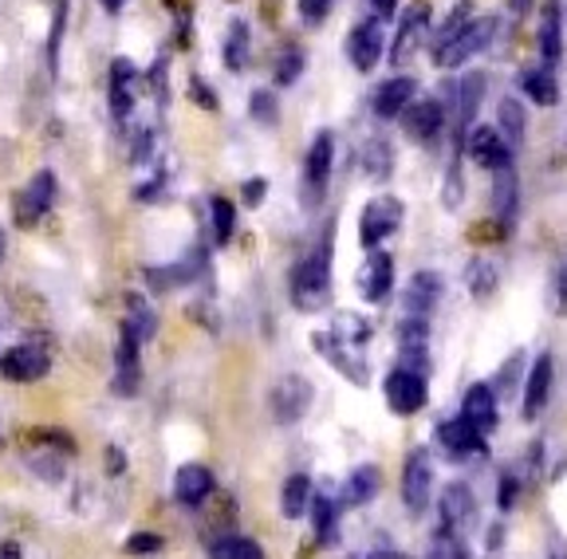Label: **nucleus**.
<instances>
[{
  "instance_id": "1",
  "label": "nucleus",
  "mask_w": 567,
  "mask_h": 559,
  "mask_svg": "<svg viewBox=\"0 0 567 559\" xmlns=\"http://www.w3.org/2000/svg\"><path fill=\"white\" fill-rule=\"evenodd\" d=\"M292 300L300 311H316L328 308L331 300V229L328 237L319 240V249L308 260H300L292 276Z\"/></svg>"
},
{
  "instance_id": "2",
  "label": "nucleus",
  "mask_w": 567,
  "mask_h": 559,
  "mask_svg": "<svg viewBox=\"0 0 567 559\" xmlns=\"http://www.w3.org/2000/svg\"><path fill=\"white\" fill-rule=\"evenodd\" d=\"M311 398H316V391H311L308 379H300V374H284L272 391H268V410H272V417L280 422V426H292V422H300V417L311 410Z\"/></svg>"
},
{
  "instance_id": "3",
  "label": "nucleus",
  "mask_w": 567,
  "mask_h": 559,
  "mask_svg": "<svg viewBox=\"0 0 567 559\" xmlns=\"http://www.w3.org/2000/svg\"><path fill=\"white\" fill-rule=\"evenodd\" d=\"M430 500H434V465H430V453L414 449L406 453V465H402V505L422 516Z\"/></svg>"
},
{
  "instance_id": "4",
  "label": "nucleus",
  "mask_w": 567,
  "mask_h": 559,
  "mask_svg": "<svg viewBox=\"0 0 567 559\" xmlns=\"http://www.w3.org/2000/svg\"><path fill=\"white\" fill-rule=\"evenodd\" d=\"M493 32H496V20L477 17L457 40H450L445 48H434V63L437 68H445V72H450V68H461V63H470L477 52H485L488 40H493Z\"/></svg>"
},
{
  "instance_id": "5",
  "label": "nucleus",
  "mask_w": 567,
  "mask_h": 559,
  "mask_svg": "<svg viewBox=\"0 0 567 559\" xmlns=\"http://www.w3.org/2000/svg\"><path fill=\"white\" fill-rule=\"evenodd\" d=\"M311 351H316L319 359H328V363L336 366L347 382H354V386H367V382H371V374H367V366H363V355H359L351 343H343L336 331H316V335H311Z\"/></svg>"
},
{
  "instance_id": "6",
  "label": "nucleus",
  "mask_w": 567,
  "mask_h": 559,
  "mask_svg": "<svg viewBox=\"0 0 567 559\" xmlns=\"http://www.w3.org/2000/svg\"><path fill=\"white\" fill-rule=\"evenodd\" d=\"M402 225V201L399 197H374L371 205L363 209L359 217V240H363V249L374 252L390 232Z\"/></svg>"
},
{
  "instance_id": "7",
  "label": "nucleus",
  "mask_w": 567,
  "mask_h": 559,
  "mask_svg": "<svg viewBox=\"0 0 567 559\" xmlns=\"http://www.w3.org/2000/svg\"><path fill=\"white\" fill-rule=\"evenodd\" d=\"M461 146L470 151V158L477 162L481 169H493V174H501V169H513V151H508V143L501 138V131H496V126H473Z\"/></svg>"
},
{
  "instance_id": "8",
  "label": "nucleus",
  "mask_w": 567,
  "mask_h": 559,
  "mask_svg": "<svg viewBox=\"0 0 567 559\" xmlns=\"http://www.w3.org/2000/svg\"><path fill=\"white\" fill-rule=\"evenodd\" d=\"M382 394H386V406L394 410V414H402V417L417 414V410L425 406V398H430L422 374H410V371H402V366L386 374V382H382Z\"/></svg>"
},
{
  "instance_id": "9",
  "label": "nucleus",
  "mask_w": 567,
  "mask_h": 559,
  "mask_svg": "<svg viewBox=\"0 0 567 559\" xmlns=\"http://www.w3.org/2000/svg\"><path fill=\"white\" fill-rule=\"evenodd\" d=\"M399 366L410 374H430V320H402L399 328Z\"/></svg>"
},
{
  "instance_id": "10",
  "label": "nucleus",
  "mask_w": 567,
  "mask_h": 559,
  "mask_svg": "<svg viewBox=\"0 0 567 559\" xmlns=\"http://www.w3.org/2000/svg\"><path fill=\"white\" fill-rule=\"evenodd\" d=\"M437 513H442V528H450V532L465 536L477 524V500H473L470 485H461V480H453V485L442 488V497H437Z\"/></svg>"
},
{
  "instance_id": "11",
  "label": "nucleus",
  "mask_w": 567,
  "mask_h": 559,
  "mask_svg": "<svg viewBox=\"0 0 567 559\" xmlns=\"http://www.w3.org/2000/svg\"><path fill=\"white\" fill-rule=\"evenodd\" d=\"M442 292H445V284H442V276H437L434 268H422V272L410 276L406 296H402L410 320H430V315H434V308L442 303Z\"/></svg>"
},
{
  "instance_id": "12",
  "label": "nucleus",
  "mask_w": 567,
  "mask_h": 559,
  "mask_svg": "<svg viewBox=\"0 0 567 559\" xmlns=\"http://www.w3.org/2000/svg\"><path fill=\"white\" fill-rule=\"evenodd\" d=\"M0 374L12 382H40L48 374L44 346L20 343V346H12V351H4V355H0Z\"/></svg>"
},
{
  "instance_id": "13",
  "label": "nucleus",
  "mask_w": 567,
  "mask_h": 559,
  "mask_svg": "<svg viewBox=\"0 0 567 559\" xmlns=\"http://www.w3.org/2000/svg\"><path fill=\"white\" fill-rule=\"evenodd\" d=\"M347 55L359 72H374L382 60V24L379 20H363L359 28H351V37H347Z\"/></svg>"
},
{
  "instance_id": "14",
  "label": "nucleus",
  "mask_w": 567,
  "mask_h": 559,
  "mask_svg": "<svg viewBox=\"0 0 567 559\" xmlns=\"http://www.w3.org/2000/svg\"><path fill=\"white\" fill-rule=\"evenodd\" d=\"M390 284H394V260L382 249H374L371 257L363 260V268H359V292H363L367 303H379V300H386Z\"/></svg>"
},
{
  "instance_id": "15",
  "label": "nucleus",
  "mask_w": 567,
  "mask_h": 559,
  "mask_svg": "<svg viewBox=\"0 0 567 559\" xmlns=\"http://www.w3.org/2000/svg\"><path fill=\"white\" fill-rule=\"evenodd\" d=\"M331 162H336V134L331 131H319L311 138V151H308V166H303V178H308L311 194H323L331 178Z\"/></svg>"
},
{
  "instance_id": "16",
  "label": "nucleus",
  "mask_w": 567,
  "mask_h": 559,
  "mask_svg": "<svg viewBox=\"0 0 567 559\" xmlns=\"http://www.w3.org/2000/svg\"><path fill=\"white\" fill-rule=\"evenodd\" d=\"M461 417H465L477 434H493V429H496V394H493V386H485V382H473L470 391H465V402H461Z\"/></svg>"
},
{
  "instance_id": "17",
  "label": "nucleus",
  "mask_w": 567,
  "mask_h": 559,
  "mask_svg": "<svg viewBox=\"0 0 567 559\" xmlns=\"http://www.w3.org/2000/svg\"><path fill=\"white\" fill-rule=\"evenodd\" d=\"M445 131V107L437 99H422V103H410L406 111V134L414 143H434L437 134Z\"/></svg>"
},
{
  "instance_id": "18",
  "label": "nucleus",
  "mask_w": 567,
  "mask_h": 559,
  "mask_svg": "<svg viewBox=\"0 0 567 559\" xmlns=\"http://www.w3.org/2000/svg\"><path fill=\"white\" fill-rule=\"evenodd\" d=\"M551 355H540L536 363H532L528 371V382H524V417L528 422H536V417L544 414V406H548L551 398Z\"/></svg>"
},
{
  "instance_id": "19",
  "label": "nucleus",
  "mask_w": 567,
  "mask_h": 559,
  "mask_svg": "<svg viewBox=\"0 0 567 559\" xmlns=\"http://www.w3.org/2000/svg\"><path fill=\"white\" fill-rule=\"evenodd\" d=\"M437 445L453 457H473V453H485V434H477L465 417H453L437 426Z\"/></svg>"
},
{
  "instance_id": "20",
  "label": "nucleus",
  "mask_w": 567,
  "mask_h": 559,
  "mask_svg": "<svg viewBox=\"0 0 567 559\" xmlns=\"http://www.w3.org/2000/svg\"><path fill=\"white\" fill-rule=\"evenodd\" d=\"M414 91H417V83L406 80V75H394V80H386L379 91H374V115H379V118L406 115L410 103H414Z\"/></svg>"
},
{
  "instance_id": "21",
  "label": "nucleus",
  "mask_w": 567,
  "mask_h": 559,
  "mask_svg": "<svg viewBox=\"0 0 567 559\" xmlns=\"http://www.w3.org/2000/svg\"><path fill=\"white\" fill-rule=\"evenodd\" d=\"M430 28V4H422L417 0L414 9L402 17V24H399V37H394V52H390V60L394 63H406L410 55H414V48H417V40H422V32Z\"/></svg>"
},
{
  "instance_id": "22",
  "label": "nucleus",
  "mask_w": 567,
  "mask_h": 559,
  "mask_svg": "<svg viewBox=\"0 0 567 559\" xmlns=\"http://www.w3.org/2000/svg\"><path fill=\"white\" fill-rule=\"evenodd\" d=\"M209 493H213V473L205 469V465H182V469H177V477H174L177 505L197 508Z\"/></svg>"
},
{
  "instance_id": "23",
  "label": "nucleus",
  "mask_w": 567,
  "mask_h": 559,
  "mask_svg": "<svg viewBox=\"0 0 567 559\" xmlns=\"http://www.w3.org/2000/svg\"><path fill=\"white\" fill-rule=\"evenodd\" d=\"M134 83H138V72H134L131 60H115L111 63V111L115 118H126L134 107Z\"/></svg>"
},
{
  "instance_id": "24",
  "label": "nucleus",
  "mask_w": 567,
  "mask_h": 559,
  "mask_svg": "<svg viewBox=\"0 0 567 559\" xmlns=\"http://www.w3.org/2000/svg\"><path fill=\"white\" fill-rule=\"evenodd\" d=\"M379 488H382V473L374 469V465H359L343 485V505L347 508L371 505V500L379 497Z\"/></svg>"
},
{
  "instance_id": "25",
  "label": "nucleus",
  "mask_w": 567,
  "mask_h": 559,
  "mask_svg": "<svg viewBox=\"0 0 567 559\" xmlns=\"http://www.w3.org/2000/svg\"><path fill=\"white\" fill-rule=\"evenodd\" d=\"M520 87L536 107H556L559 103V83L548 68H528V72H520Z\"/></svg>"
},
{
  "instance_id": "26",
  "label": "nucleus",
  "mask_w": 567,
  "mask_h": 559,
  "mask_svg": "<svg viewBox=\"0 0 567 559\" xmlns=\"http://www.w3.org/2000/svg\"><path fill=\"white\" fill-rule=\"evenodd\" d=\"M496 131L501 138L508 143V151L524 143V131H528V118H524V107L516 99H501V107H496Z\"/></svg>"
},
{
  "instance_id": "27",
  "label": "nucleus",
  "mask_w": 567,
  "mask_h": 559,
  "mask_svg": "<svg viewBox=\"0 0 567 559\" xmlns=\"http://www.w3.org/2000/svg\"><path fill=\"white\" fill-rule=\"evenodd\" d=\"M52 201H55V178L52 174H35L32 178V186H28V194H24V221H40V217L52 209Z\"/></svg>"
},
{
  "instance_id": "28",
  "label": "nucleus",
  "mask_w": 567,
  "mask_h": 559,
  "mask_svg": "<svg viewBox=\"0 0 567 559\" xmlns=\"http://www.w3.org/2000/svg\"><path fill=\"white\" fill-rule=\"evenodd\" d=\"M540 55H544V68H548V72L564 60V32H559L556 0H551L548 12H544V20H540Z\"/></svg>"
},
{
  "instance_id": "29",
  "label": "nucleus",
  "mask_w": 567,
  "mask_h": 559,
  "mask_svg": "<svg viewBox=\"0 0 567 559\" xmlns=\"http://www.w3.org/2000/svg\"><path fill=\"white\" fill-rule=\"evenodd\" d=\"M311 480L303 477V473H296V477H288L284 480V488H280V508H284V516L288 520H300L303 513L311 508Z\"/></svg>"
},
{
  "instance_id": "30",
  "label": "nucleus",
  "mask_w": 567,
  "mask_h": 559,
  "mask_svg": "<svg viewBox=\"0 0 567 559\" xmlns=\"http://www.w3.org/2000/svg\"><path fill=\"white\" fill-rule=\"evenodd\" d=\"M481 95H485V75H470V80L457 83V118H461V143L470 134V123L481 107Z\"/></svg>"
},
{
  "instance_id": "31",
  "label": "nucleus",
  "mask_w": 567,
  "mask_h": 559,
  "mask_svg": "<svg viewBox=\"0 0 567 559\" xmlns=\"http://www.w3.org/2000/svg\"><path fill=\"white\" fill-rule=\"evenodd\" d=\"M138 346H142V339L138 335H131V331L123 328V343H118V391H126L131 394L134 386H138Z\"/></svg>"
},
{
  "instance_id": "32",
  "label": "nucleus",
  "mask_w": 567,
  "mask_h": 559,
  "mask_svg": "<svg viewBox=\"0 0 567 559\" xmlns=\"http://www.w3.org/2000/svg\"><path fill=\"white\" fill-rule=\"evenodd\" d=\"M516 205H520V186H516V174L513 169H501L493 182V209L501 221H513L516 217Z\"/></svg>"
},
{
  "instance_id": "33",
  "label": "nucleus",
  "mask_w": 567,
  "mask_h": 559,
  "mask_svg": "<svg viewBox=\"0 0 567 559\" xmlns=\"http://www.w3.org/2000/svg\"><path fill=\"white\" fill-rule=\"evenodd\" d=\"M336 516H339L336 500L323 497V493H316V497H311V528H316V540L319 544L336 540Z\"/></svg>"
},
{
  "instance_id": "34",
  "label": "nucleus",
  "mask_w": 567,
  "mask_h": 559,
  "mask_svg": "<svg viewBox=\"0 0 567 559\" xmlns=\"http://www.w3.org/2000/svg\"><path fill=\"white\" fill-rule=\"evenodd\" d=\"M363 169H367V178H374V182L390 178V169H394V151H390L386 138H371V143L363 146Z\"/></svg>"
},
{
  "instance_id": "35",
  "label": "nucleus",
  "mask_w": 567,
  "mask_h": 559,
  "mask_svg": "<svg viewBox=\"0 0 567 559\" xmlns=\"http://www.w3.org/2000/svg\"><path fill=\"white\" fill-rule=\"evenodd\" d=\"M425 559H470L465 536L450 532V528H442V524H437V532L430 536V551H425Z\"/></svg>"
},
{
  "instance_id": "36",
  "label": "nucleus",
  "mask_w": 567,
  "mask_h": 559,
  "mask_svg": "<svg viewBox=\"0 0 567 559\" xmlns=\"http://www.w3.org/2000/svg\"><path fill=\"white\" fill-rule=\"evenodd\" d=\"M154 323H158V320H154L151 303L142 300V296H126V323H123V328L146 343V339H151V331H154Z\"/></svg>"
},
{
  "instance_id": "37",
  "label": "nucleus",
  "mask_w": 567,
  "mask_h": 559,
  "mask_svg": "<svg viewBox=\"0 0 567 559\" xmlns=\"http://www.w3.org/2000/svg\"><path fill=\"white\" fill-rule=\"evenodd\" d=\"M336 335L343 339V343H351V346H367V339L374 335V328H371V320L354 315V311H339V315H336Z\"/></svg>"
},
{
  "instance_id": "38",
  "label": "nucleus",
  "mask_w": 567,
  "mask_h": 559,
  "mask_svg": "<svg viewBox=\"0 0 567 559\" xmlns=\"http://www.w3.org/2000/svg\"><path fill=\"white\" fill-rule=\"evenodd\" d=\"M225 63H229V72H245V63H248V24L245 20H233L229 40H225Z\"/></svg>"
},
{
  "instance_id": "39",
  "label": "nucleus",
  "mask_w": 567,
  "mask_h": 559,
  "mask_svg": "<svg viewBox=\"0 0 567 559\" xmlns=\"http://www.w3.org/2000/svg\"><path fill=\"white\" fill-rule=\"evenodd\" d=\"M465 284H470V292L477 296V300H488L496 288V268L493 260H473L470 268H465Z\"/></svg>"
},
{
  "instance_id": "40",
  "label": "nucleus",
  "mask_w": 567,
  "mask_h": 559,
  "mask_svg": "<svg viewBox=\"0 0 567 559\" xmlns=\"http://www.w3.org/2000/svg\"><path fill=\"white\" fill-rule=\"evenodd\" d=\"M213 559H265L257 540H248V536H229L213 548Z\"/></svg>"
},
{
  "instance_id": "41",
  "label": "nucleus",
  "mask_w": 567,
  "mask_h": 559,
  "mask_svg": "<svg viewBox=\"0 0 567 559\" xmlns=\"http://www.w3.org/2000/svg\"><path fill=\"white\" fill-rule=\"evenodd\" d=\"M470 24H473V4H470V0H461L457 9H453L450 17H445L442 32H437V48H445L450 40H457Z\"/></svg>"
},
{
  "instance_id": "42",
  "label": "nucleus",
  "mask_w": 567,
  "mask_h": 559,
  "mask_svg": "<svg viewBox=\"0 0 567 559\" xmlns=\"http://www.w3.org/2000/svg\"><path fill=\"white\" fill-rule=\"evenodd\" d=\"M233 229H237V209H233V201L213 197V237H217V245L233 240Z\"/></svg>"
},
{
  "instance_id": "43",
  "label": "nucleus",
  "mask_w": 567,
  "mask_h": 559,
  "mask_svg": "<svg viewBox=\"0 0 567 559\" xmlns=\"http://www.w3.org/2000/svg\"><path fill=\"white\" fill-rule=\"evenodd\" d=\"M300 72H303V52L300 48H288L284 60L276 63V87H292L300 80Z\"/></svg>"
},
{
  "instance_id": "44",
  "label": "nucleus",
  "mask_w": 567,
  "mask_h": 559,
  "mask_svg": "<svg viewBox=\"0 0 567 559\" xmlns=\"http://www.w3.org/2000/svg\"><path fill=\"white\" fill-rule=\"evenodd\" d=\"M248 115L257 118V123L272 126L276 123V95L272 91H252V99H248Z\"/></svg>"
},
{
  "instance_id": "45",
  "label": "nucleus",
  "mask_w": 567,
  "mask_h": 559,
  "mask_svg": "<svg viewBox=\"0 0 567 559\" xmlns=\"http://www.w3.org/2000/svg\"><path fill=\"white\" fill-rule=\"evenodd\" d=\"M126 551L131 556H158L162 551V536H151V532H138L126 540Z\"/></svg>"
},
{
  "instance_id": "46",
  "label": "nucleus",
  "mask_w": 567,
  "mask_h": 559,
  "mask_svg": "<svg viewBox=\"0 0 567 559\" xmlns=\"http://www.w3.org/2000/svg\"><path fill=\"white\" fill-rule=\"evenodd\" d=\"M516 477L508 473V477H501V485H496V505H501V513H508V508L516 505Z\"/></svg>"
},
{
  "instance_id": "47",
  "label": "nucleus",
  "mask_w": 567,
  "mask_h": 559,
  "mask_svg": "<svg viewBox=\"0 0 567 559\" xmlns=\"http://www.w3.org/2000/svg\"><path fill=\"white\" fill-rule=\"evenodd\" d=\"M331 4H336V0H300V12L308 24H319V20L331 12Z\"/></svg>"
},
{
  "instance_id": "48",
  "label": "nucleus",
  "mask_w": 567,
  "mask_h": 559,
  "mask_svg": "<svg viewBox=\"0 0 567 559\" xmlns=\"http://www.w3.org/2000/svg\"><path fill=\"white\" fill-rule=\"evenodd\" d=\"M367 4H371L374 20H386V17H394V9H399V0H367Z\"/></svg>"
},
{
  "instance_id": "49",
  "label": "nucleus",
  "mask_w": 567,
  "mask_h": 559,
  "mask_svg": "<svg viewBox=\"0 0 567 559\" xmlns=\"http://www.w3.org/2000/svg\"><path fill=\"white\" fill-rule=\"evenodd\" d=\"M351 559H399L394 551H354Z\"/></svg>"
},
{
  "instance_id": "50",
  "label": "nucleus",
  "mask_w": 567,
  "mask_h": 559,
  "mask_svg": "<svg viewBox=\"0 0 567 559\" xmlns=\"http://www.w3.org/2000/svg\"><path fill=\"white\" fill-rule=\"evenodd\" d=\"M260 194H265V182H257V186H245V197H248V201H260Z\"/></svg>"
},
{
  "instance_id": "51",
  "label": "nucleus",
  "mask_w": 567,
  "mask_h": 559,
  "mask_svg": "<svg viewBox=\"0 0 567 559\" xmlns=\"http://www.w3.org/2000/svg\"><path fill=\"white\" fill-rule=\"evenodd\" d=\"M528 9H532V0H513V12H516V17H524Z\"/></svg>"
},
{
  "instance_id": "52",
  "label": "nucleus",
  "mask_w": 567,
  "mask_h": 559,
  "mask_svg": "<svg viewBox=\"0 0 567 559\" xmlns=\"http://www.w3.org/2000/svg\"><path fill=\"white\" fill-rule=\"evenodd\" d=\"M123 4H126V0H103V9H106V12H118Z\"/></svg>"
},
{
  "instance_id": "53",
  "label": "nucleus",
  "mask_w": 567,
  "mask_h": 559,
  "mask_svg": "<svg viewBox=\"0 0 567 559\" xmlns=\"http://www.w3.org/2000/svg\"><path fill=\"white\" fill-rule=\"evenodd\" d=\"M564 303H567V268H564Z\"/></svg>"
},
{
  "instance_id": "54",
  "label": "nucleus",
  "mask_w": 567,
  "mask_h": 559,
  "mask_svg": "<svg viewBox=\"0 0 567 559\" xmlns=\"http://www.w3.org/2000/svg\"><path fill=\"white\" fill-rule=\"evenodd\" d=\"M0 257H4V237H0Z\"/></svg>"
},
{
  "instance_id": "55",
  "label": "nucleus",
  "mask_w": 567,
  "mask_h": 559,
  "mask_svg": "<svg viewBox=\"0 0 567 559\" xmlns=\"http://www.w3.org/2000/svg\"><path fill=\"white\" fill-rule=\"evenodd\" d=\"M0 442H4V429H0Z\"/></svg>"
}]
</instances>
